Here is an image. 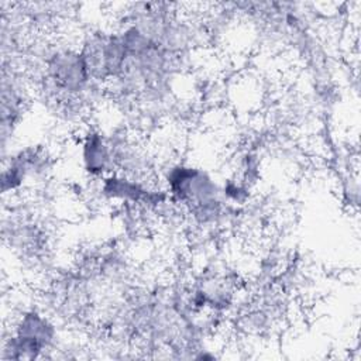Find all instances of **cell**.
Wrapping results in <instances>:
<instances>
[{
	"instance_id": "cell-1",
	"label": "cell",
	"mask_w": 361,
	"mask_h": 361,
	"mask_svg": "<svg viewBox=\"0 0 361 361\" xmlns=\"http://www.w3.org/2000/svg\"><path fill=\"white\" fill-rule=\"evenodd\" d=\"M55 334L52 324L38 314L37 312H27L21 316L16 334L11 336L6 344L4 354L7 358H35L44 350V347L49 345Z\"/></svg>"
},
{
	"instance_id": "cell-3",
	"label": "cell",
	"mask_w": 361,
	"mask_h": 361,
	"mask_svg": "<svg viewBox=\"0 0 361 361\" xmlns=\"http://www.w3.org/2000/svg\"><path fill=\"white\" fill-rule=\"evenodd\" d=\"M111 159L113 154L103 141L102 135L97 133H89L83 142V161L86 171L93 175L103 173Z\"/></svg>"
},
{
	"instance_id": "cell-2",
	"label": "cell",
	"mask_w": 361,
	"mask_h": 361,
	"mask_svg": "<svg viewBox=\"0 0 361 361\" xmlns=\"http://www.w3.org/2000/svg\"><path fill=\"white\" fill-rule=\"evenodd\" d=\"M49 78L56 87L68 93L82 90L90 79L82 54L72 51H61L48 61Z\"/></svg>"
},
{
	"instance_id": "cell-4",
	"label": "cell",
	"mask_w": 361,
	"mask_h": 361,
	"mask_svg": "<svg viewBox=\"0 0 361 361\" xmlns=\"http://www.w3.org/2000/svg\"><path fill=\"white\" fill-rule=\"evenodd\" d=\"M103 192L113 199H123L130 202H152L155 196L152 192L145 189L142 185L127 178L110 176L104 179Z\"/></svg>"
}]
</instances>
